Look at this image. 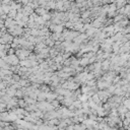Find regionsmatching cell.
Segmentation results:
<instances>
[{
	"label": "cell",
	"mask_w": 130,
	"mask_h": 130,
	"mask_svg": "<svg viewBox=\"0 0 130 130\" xmlns=\"http://www.w3.org/2000/svg\"><path fill=\"white\" fill-rule=\"evenodd\" d=\"M115 4L117 6V9H119V8H122L123 6H125L127 4V1L126 0H116Z\"/></svg>",
	"instance_id": "obj_1"
},
{
	"label": "cell",
	"mask_w": 130,
	"mask_h": 130,
	"mask_svg": "<svg viewBox=\"0 0 130 130\" xmlns=\"http://www.w3.org/2000/svg\"><path fill=\"white\" fill-rule=\"evenodd\" d=\"M122 104L129 110V109H130V98H126V96H125V99H124V101L122 102Z\"/></svg>",
	"instance_id": "obj_2"
},
{
	"label": "cell",
	"mask_w": 130,
	"mask_h": 130,
	"mask_svg": "<svg viewBox=\"0 0 130 130\" xmlns=\"http://www.w3.org/2000/svg\"><path fill=\"white\" fill-rule=\"evenodd\" d=\"M125 37H126V39L128 40V41H130V32H128V34H126V35H124Z\"/></svg>",
	"instance_id": "obj_3"
}]
</instances>
